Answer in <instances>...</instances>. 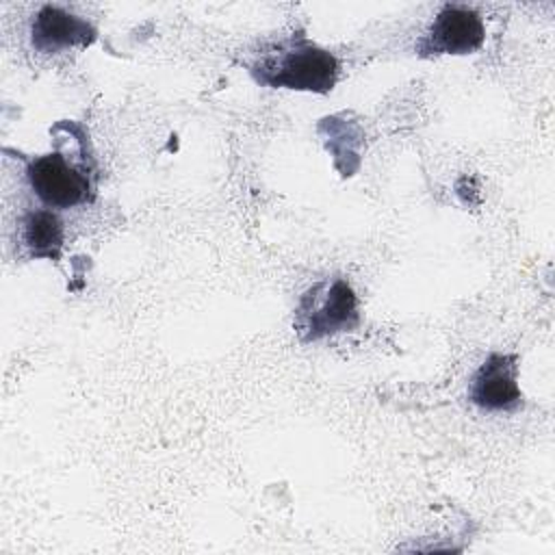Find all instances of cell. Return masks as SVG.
I'll list each match as a JSON object with an SVG mask.
<instances>
[{"label": "cell", "mask_w": 555, "mask_h": 555, "mask_svg": "<svg viewBox=\"0 0 555 555\" xmlns=\"http://www.w3.org/2000/svg\"><path fill=\"white\" fill-rule=\"evenodd\" d=\"M26 178L35 195L52 208H72L91 197L93 182L89 169L72 163L61 152H50L28 160Z\"/></svg>", "instance_id": "3957f363"}, {"label": "cell", "mask_w": 555, "mask_h": 555, "mask_svg": "<svg viewBox=\"0 0 555 555\" xmlns=\"http://www.w3.org/2000/svg\"><path fill=\"white\" fill-rule=\"evenodd\" d=\"M22 241L33 258L59 260L63 249V223L52 210H33L22 221Z\"/></svg>", "instance_id": "52a82bcc"}, {"label": "cell", "mask_w": 555, "mask_h": 555, "mask_svg": "<svg viewBox=\"0 0 555 555\" xmlns=\"http://www.w3.org/2000/svg\"><path fill=\"white\" fill-rule=\"evenodd\" d=\"M358 325V299L345 280L319 282L299 301L295 327L304 343L319 340Z\"/></svg>", "instance_id": "7a4b0ae2"}, {"label": "cell", "mask_w": 555, "mask_h": 555, "mask_svg": "<svg viewBox=\"0 0 555 555\" xmlns=\"http://www.w3.org/2000/svg\"><path fill=\"white\" fill-rule=\"evenodd\" d=\"M251 74L258 82L269 87L325 93L336 85L338 61L327 50L310 43L304 35H297L256 61Z\"/></svg>", "instance_id": "6da1fadb"}, {"label": "cell", "mask_w": 555, "mask_h": 555, "mask_svg": "<svg viewBox=\"0 0 555 555\" xmlns=\"http://www.w3.org/2000/svg\"><path fill=\"white\" fill-rule=\"evenodd\" d=\"M470 401L483 410H514L522 403L518 388V360L509 353H492L479 366L470 384Z\"/></svg>", "instance_id": "5b68a950"}, {"label": "cell", "mask_w": 555, "mask_h": 555, "mask_svg": "<svg viewBox=\"0 0 555 555\" xmlns=\"http://www.w3.org/2000/svg\"><path fill=\"white\" fill-rule=\"evenodd\" d=\"M486 30L481 17L462 4H444L429 30L416 43L423 56L431 54H468L483 43Z\"/></svg>", "instance_id": "277c9868"}, {"label": "cell", "mask_w": 555, "mask_h": 555, "mask_svg": "<svg viewBox=\"0 0 555 555\" xmlns=\"http://www.w3.org/2000/svg\"><path fill=\"white\" fill-rule=\"evenodd\" d=\"M95 39V28L61 7L46 4L33 20L30 41L39 52H61L74 46H89Z\"/></svg>", "instance_id": "8992f818"}]
</instances>
